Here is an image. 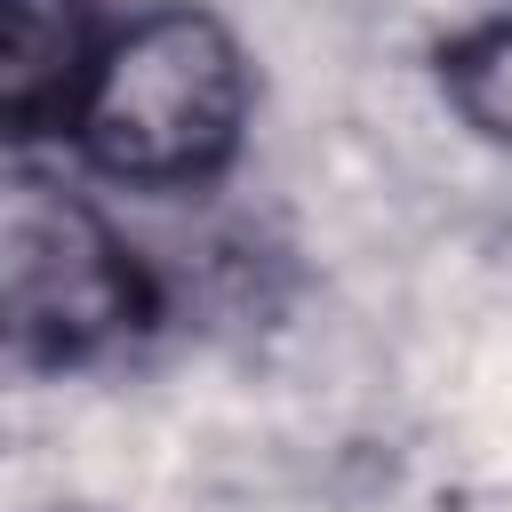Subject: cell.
<instances>
[{
  "label": "cell",
  "mask_w": 512,
  "mask_h": 512,
  "mask_svg": "<svg viewBox=\"0 0 512 512\" xmlns=\"http://www.w3.org/2000/svg\"><path fill=\"white\" fill-rule=\"evenodd\" d=\"M440 88H448V104H456L480 136L512 144V16L464 32V40L440 56Z\"/></svg>",
  "instance_id": "277c9868"
},
{
  "label": "cell",
  "mask_w": 512,
  "mask_h": 512,
  "mask_svg": "<svg viewBox=\"0 0 512 512\" xmlns=\"http://www.w3.org/2000/svg\"><path fill=\"white\" fill-rule=\"evenodd\" d=\"M96 48L88 0H0V120L16 144L72 128Z\"/></svg>",
  "instance_id": "3957f363"
},
{
  "label": "cell",
  "mask_w": 512,
  "mask_h": 512,
  "mask_svg": "<svg viewBox=\"0 0 512 512\" xmlns=\"http://www.w3.org/2000/svg\"><path fill=\"white\" fill-rule=\"evenodd\" d=\"M0 320L24 368H64L136 336L152 320V280L88 200L16 176L0 200Z\"/></svg>",
  "instance_id": "7a4b0ae2"
},
{
  "label": "cell",
  "mask_w": 512,
  "mask_h": 512,
  "mask_svg": "<svg viewBox=\"0 0 512 512\" xmlns=\"http://www.w3.org/2000/svg\"><path fill=\"white\" fill-rule=\"evenodd\" d=\"M240 120H248L240 40L200 8H152L96 48L72 136L120 184H200L232 160Z\"/></svg>",
  "instance_id": "6da1fadb"
}]
</instances>
